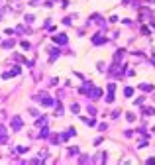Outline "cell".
<instances>
[{"label": "cell", "mask_w": 155, "mask_h": 165, "mask_svg": "<svg viewBox=\"0 0 155 165\" xmlns=\"http://www.w3.org/2000/svg\"><path fill=\"white\" fill-rule=\"evenodd\" d=\"M55 41H57V43H65V41H67V37L61 34V36H57V37H55Z\"/></svg>", "instance_id": "1"}]
</instances>
